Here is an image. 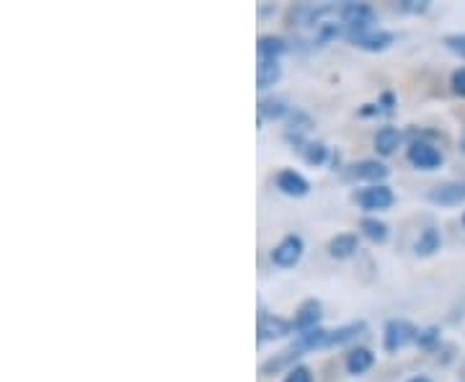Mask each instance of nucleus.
I'll return each mask as SVG.
<instances>
[{
	"mask_svg": "<svg viewBox=\"0 0 465 382\" xmlns=\"http://www.w3.org/2000/svg\"><path fill=\"white\" fill-rule=\"evenodd\" d=\"M419 338V331H416L414 326L409 323V320H388L385 323V331H382V344H385V351L388 354H396L403 347H409L411 341Z\"/></svg>",
	"mask_w": 465,
	"mask_h": 382,
	"instance_id": "obj_1",
	"label": "nucleus"
},
{
	"mask_svg": "<svg viewBox=\"0 0 465 382\" xmlns=\"http://www.w3.org/2000/svg\"><path fill=\"white\" fill-rule=\"evenodd\" d=\"M349 42H351L354 47H360V50L382 52V50H388V47L396 42V34L382 32V29H378V26H372V29L349 32Z\"/></svg>",
	"mask_w": 465,
	"mask_h": 382,
	"instance_id": "obj_2",
	"label": "nucleus"
},
{
	"mask_svg": "<svg viewBox=\"0 0 465 382\" xmlns=\"http://www.w3.org/2000/svg\"><path fill=\"white\" fill-rule=\"evenodd\" d=\"M339 18L349 26V32H360V29H372L375 26V11L367 3H344L339 8Z\"/></svg>",
	"mask_w": 465,
	"mask_h": 382,
	"instance_id": "obj_3",
	"label": "nucleus"
},
{
	"mask_svg": "<svg viewBox=\"0 0 465 382\" xmlns=\"http://www.w3.org/2000/svg\"><path fill=\"white\" fill-rule=\"evenodd\" d=\"M409 163L419 171H437V168L445 163V155L440 152V150L430 145V142H421V140H416L409 145Z\"/></svg>",
	"mask_w": 465,
	"mask_h": 382,
	"instance_id": "obj_4",
	"label": "nucleus"
},
{
	"mask_svg": "<svg viewBox=\"0 0 465 382\" xmlns=\"http://www.w3.org/2000/svg\"><path fill=\"white\" fill-rule=\"evenodd\" d=\"M357 201H360V207L367 210V212H381V210H388V207H393V191H391V186H385V183H372V186H367L362 189L360 194H357Z\"/></svg>",
	"mask_w": 465,
	"mask_h": 382,
	"instance_id": "obj_5",
	"label": "nucleus"
},
{
	"mask_svg": "<svg viewBox=\"0 0 465 382\" xmlns=\"http://www.w3.org/2000/svg\"><path fill=\"white\" fill-rule=\"evenodd\" d=\"M302 250H305L302 238L300 235H287V238H282V243L274 246V250H272V261L280 269H292V266L300 264Z\"/></svg>",
	"mask_w": 465,
	"mask_h": 382,
	"instance_id": "obj_6",
	"label": "nucleus"
},
{
	"mask_svg": "<svg viewBox=\"0 0 465 382\" xmlns=\"http://www.w3.org/2000/svg\"><path fill=\"white\" fill-rule=\"evenodd\" d=\"M430 201L440 207H460L465 201V181H448L434 186L430 191Z\"/></svg>",
	"mask_w": 465,
	"mask_h": 382,
	"instance_id": "obj_7",
	"label": "nucleus"
},
{
	"mask_svg": "<svg viewBox=\"0 0 465 382\" xmlns=\"http://www.w3.org/2000/svg\"><path fill=\"white\" fill-rule=\"evenodd\" d=\"M277 189L287 194V197H305L308 191H311V183L308 179L298 173V171H292V168H284L277 173Z\"/></svg>",
	"mask_w": 465,
	"mask_h": 382,
	"instance_id": "obj_8",
	"label": "nucleus"
},
{
	"mask_svg": "<svg viewBox=\"0 0 465 382\" xmlns=\"http://www.w3.org/2000/svg\"><path fill=\"white\" fill-rule=\"evenodd\" d=\"M290 331H295V326L290 320H284L280 316H266L262 313L259 316V341H272V338H282Z\"/></svg>",
	"mask_w": 465,
	"mask_h": 382,
	"instance_id": "obj_9",
	"label": "nucleus"
},
{
	"mask_svg": "<svg viewBox=\"0 0 465 382\" xmlns=\"http://www.w3.org/2000/svg\"><path fill=\"white\" fill-rule=\"evenodd\" d=\"M321 302L318 299H308V302H302V308L298 310V316L292 320V326H295V331L300 333H308V331H316L318 323H321Z\"/></svg>",
	"mask_w": 465,
	"mask_h": 382,
	"instance_id": "obj_10",
	"label": "nucleus"
},
{
	"mask_svg": "<svg viewBox=\"0 0 465 382\" xmlns=\"http://www.w3.org/2000/svg\"><path fill=\"white\" fill-rule=\"evenodd\" d=\"M351 173H354L357 179H362V181L381 183L391 176V168L382 166V163H378V161H362V163H357V166H354Z\"/></svg>",
	"mask_w": 465,
	"mask_h": 382,
	"instance_id": "obj_11",
	"label": "nucleus"
},
{
	"mask_svg": "<svg viewBox=\"0 0 465 382\" xmlns=\"http://www.w3.org/2000/svg\"><path fill=\"white\" fill-rule=\"evenodd\" d=\"M280 78H282L280 60H259V67H256V83H259V88H272L274 83H280Z\"/></svg>",
	"mask_w": 465,
	"mask_h": 382,
	"instance_id": "obj_12",
	"label": "nucleus"
},
{
	"mask_svg": "<svg viewBox=\"0 0 465 382\" xmlns=\"http://www.w3.org/2000/svg\"><path fill=\"white\" fill-rule=\"evenodd\" d=\"M357 250H360V238L351 233L336 235V238H331V243H329V253H331L333 259H349Z\"/></svg>",
	"mask_w": 465,
	"mask_h": 382,
	"instance_id": "obj_13",
	"label": "nucleus"
},
{
	"mask_svg": "<svg viewBox=\"0 0 465 382\" xmlns=\"http://www.w3.org/2000/svg\"><path fill=\"white\" fill-rule=\"evenodd\" d=\"M290 50V44L284 42L282 36H262L259 44H256V52H259V60H277L280 54Z\"/></svg>",
	"mask_w": 465,
	"mask_h": 382,
	"instance_id": "obj_14",
	"label": "nucleus"
},
{
	"mask_svg": "<svg viewBox=\"0 0 465 382\" xmlns=\"http://www.w3.org/2000/svg\"><path fill=\"white\" fill-rule=\"evenodd\" d=\"M401 145V132L396 127H382L375 134V150L381 152V155H391L393 150Z\"/></svg>",
	"mask_w": 465,
	"mask_h": 382,
	"instance_id": "obj_15",
	"label": "nucleus"
},
{
	"mask_svg": "<svg viewBox=\"0 0 465 382\" xmlns=\"http://www.w3.org/2000/svg\"><path fill=\"white\" fill-rule=\"evenodd\" d=\"M440 246H442V235H440V230H437V228H427V230H421L419 240H416V253H419V256H432V253L440 250Z\"/></svg>",
	"mask_w": 465,
	"mask_h": 382,
	"instance_id": "obj_16",
	"label": "nucleus"
},
{
	"mask_svg": "<svg viewBox=\"0 0 465 382\" xmlns=\"http://www.w3.org/2000/svg\"><path fill=\"white\" fill-rule=\"evenodd\" d=\"M372 365H375V354H372L370 349L349 351L347 369L351 372V375H362V372H367Z\"/></svg>",
	"mask_w": 465,
	"mask_h": 382,
	"instance_id": "obj_17",
	"label": "nucleus"
},
{
	"mask_svg": "<svg viewBox=\"0 0 465 382\" xmlns=\"http://www.w3.org/2000/svg\"><path fill=\"white\" fill-rule=\"evenodd\" d=\"M365 331V323H349L344 328H336V331H329V347H341V344H349L354 341L357 336H362Z\"/></svg>",
	"mask_w": 465,
	"mask_h": 382,
	"instance_id": "obj_18",
	"label": "nucleus"
},
{
	"mask_svg": "<svg viewBox=\"0 0 465 382\" xmlns=\"http://www.w3.org/2000/svg\"><path fill=\"white\" fill-rule=\"evenodd\" d=\"M360 230H362L372 243H385V240H388V225L381 222V220H375V217H365V220L360 222Z\"/></svg>",
	"mask_w": 465,
	"mask_h": 382,
	"instance_id": "obj_19",
	"label": "nucleus"
},
{
	"mask_svg": "<svg viewBox=\"0 0 465 382\" xmlns=\"http://www.w3.org/2000/svg\"><path fill=\"white\" fill-rule=\"evenodd\" d=\"M300 357H302V351L295 349V347H292L290 351H282V354H280L277 359H269V362H264V367H262V375H272V372H280V369L290 367L292 362H295V359H300ZM290 369H292V367H290Z\"/></svg>",
	"mask_w": 465,
	"mask_h": 382,
	"instance_id": "obj_20",
	"label": "nucleus"
},
{
	"mask_svg": "<svg viewBox=\"0 0 465 382\" xmlns=\"http://www.w3.org/2000/svg\"><path fill=\"white\" fill-rule=\"evenodd\" d=\"M290 114V106L282 99H264L259 103V117L262 119H282Z\"/></svg>",
	"mask_w": 465,
	"mask_h": 382,
	"instance_id": "obj_21",
	"label": "nucleus"
},
{
	"mask_svg": "<svg viewBox=\"0 0 465 382\" xmlns=\"http://www.w3.org/2000/svg\"><path fill=\"white\" fill-rule=\"evenodd\" d=\"M326 145H321V142H308L305 148H302V158H305V163H311V166H321L323 161H326Z\"/></svg>",
	"mask_w": 465,
	"mask_h": 382,
	"instance_id": "obj_22",
	"label": "nucleus"
},
{
	"mask_svg": "<svg viewBox=\"0 0 465 382\" xmlns=\"http://www.w3.org/2000/svg\"><path fill=\"white\" fill-rule=\"evenodd\" d=\"M284 382H313V375H311L308 367H292V369L287 372Z\"/></svg>",
	"mask_w": 465,
	"mask_h": 382,
	"instance_id": "obj_23",
	"label": "nucleus"
},
{
	"mask_svg": "<svg viewBox=\"0 0 465 382\" xmlns=\"http://www.w3.org/2000/svg\"><path fill=\"white\" fill-rule=\"evenodd\" d=\"M450 83H452V91L465 99V67H458V70L452 73V81H450Z\"/></svg>",
	"mask_w": 465,
	"mask_h": 382,
	"instance_id": "obj_24",
	"label": "nucleus"
},
{
	"mask_svg": "<svg viewBox=\"0 0 465 382\" xmlns=\"http://www.w3.org/2000/svg\"><path fill=\"white\" fill-rule=\"evenodd\" d=\"M445 44H448L452 52H460L465 57V34H452V36H445Z\"/></svg>",
	"mask_w": 465,
	"mask_h": 382,
	"instance_id": "obj_25",
	"label": "nucleus"
},
{
	"mask_svg": "<svg viewBox=\"0 0 465 382\" xmlns=\"http://www.w3.org/2000/svg\"><path fill=\"white\" fill-rule=\"evenodd\" d=\"M437 338H440L437 328H427L424 333H419V338H416V341H419V344H424V347H432Z\"/></svg>",
	"mask_w": 465,
	"mask_h": 382,
	"instance_id": "obj_26",
	"label": "nucleus"
},
{
	"mask_svg": "<svg viewBox=\"0 0 465 382\" xmlns=\"http://www.w3.org/2000/svg\"><path fill=\"white\" fill-rule=\"evenodd\" d=\"M401 8H403V11H411V14H421V11H427V3H414V0H406V3H401Z\"/></svg>",
	"mask_w": 465,
	"mask_h": 382,
	"instance_id": "obj_27",
	"label": "nucleus"
},
{
	"mask_svg": "<svg viewBox=\"0 0 465 382\" xmlns=\"http://www.w3.org/2000/svg\"><path fill=\"white\" fill-rule=\"evenodd\" d=\"M409 382H432V380H430V377H424V375H419V377H411Z\"/></svg>",
	"mask_w": 465,
	"mask_h": 382,
	"instance_id": "obj_28",
	"label": "nucleus"
},
{
	"mask_svg": "<svg viewBox=\"0 0 465 382\" xmlns=\"http://www.w3.org/2000/svg\"><path fill=\"white\" fill-rule=\"evenodd\" d=\"M463 225H465V215H463Z\"/></svg>",
	"mask_w": 465,
	"mask_h": 382,
	"instance_id": "obj_29",
	"label": "nucleus"
}]
</instances>
